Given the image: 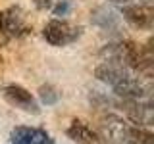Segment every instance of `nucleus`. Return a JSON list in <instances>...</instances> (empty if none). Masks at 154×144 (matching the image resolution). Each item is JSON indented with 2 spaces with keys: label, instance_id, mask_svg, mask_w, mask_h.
Masks as SVG:
<instances>
[{
  "label": "nucleus",
  "instance_id": "obj_1",
  "mask_svg": "<svg viewBox=\"0 0 154 144\" xmlns=\"http://www.w3.org/2000/svg\"><path fill=\"white\" fill-rule=\"evenodd\" d=\"M42 33H45L46 42H50L52 46H66L77 40V37L81 35V27H73L67 21H60V19H52L50 23H46Z\"/></svg>",
  "mask_w": 154,
  "mask_h": 144
},
{
  "label": "nucleus",
  "instance_id": "obj_2",
  "mask_svg": "<svg viewBox=\"0 0 154 144\" xmlns=\"http://www.w3.org/2000/svg\"><path fill=\"white\" fill-rule=\"evenodd\" d=\"M10 144H54V138L45 129L16 127L10 133Z\"/></svg>",
  "mask_w": 154,
  "mask_h": 144
},
{
  "label": "nucleus",
  "instance_id": "obj_3",
  "mask_svg": "<svg viewBox=\"0 0 154 144\" xmlns=\"http://www.w3.org/2000/svg\"><path fill=\"white\" fill-rule=\"evenodd\" d=\"M4 96L10 104L17 106V108L25 110V112H31V113H38V106L37 102L33 100V96L29 90H25L23 86L19 85H8L4 88Z\"/></svg>",
  "mask_w": 154,
  "mask_h": 144
},
{
  "label": "nucleus",
  "instance_id": "obj_4",
  "mask_svg": "<svg viewBox=\"0 0 154 144\" xmlns=\"http://www.w3.org/2000/svg\"><path fill=\"white\" fill-rule=\"evenodd\" d=\"M122 14L125 17V21H129L133 27L144 29L152 25V10L150 6H144V4H135V6H123Z\"/></svg>",
  "mask_w": 154,
  "mask_h": 144
},
{
  "label": "nucleus",
  "instance_id": "obj_5",
  "mask_svg": "<svg viewBox=\"0 0 154 144\" xmlns=\"http://www.w3.org/2000/svg\"><path fill=\"white\" fill-rule=\"evenodd\" d=\"M127 115L135 125H152L154 110L150 102H141V100H131L127 102Z\"/></svg>",
  "mask_w": 154,
  "mask_h": 144
},
{
  "label": "nucleus",
  "instance_id": "obj_6",
  "mask_svg": "<svg viewBox=\"0 0 154 144\" xmlns=\"http://www.w3.org/2000/svg\"><path fill=\"white\" fill-rule=\"evenodd\" d=\"M94 75H96V79L104 81V83H108V85H112V86L118 85V83H122L123 79H127V77H129L127 69H125L123 65H119V64H110V62L100 64V65L94 69Z\"/></svg>",
  "mask_w": 154,
  "mask_h": 144
},
{
  "label": "nucleus",
  "instance_id": "obj_7",
  "mask_svg": "<svg viewBox=\"0 0 154 144\" xmlns=\"http://www.w3.org/2000/svg\"><path fill=\"white\" fill-rule=\"evenodd\" d=\"M67 136L77 144H100L98 134L79 119H73L71 125L67 127Z\"/></svg>",
  "mask_w": 154,
  "mask_h": 144
},
{
  "label": "nucleus",
  "instance_id": "obj_8",
  "mask_svg": "<svg viewBox=\"0 0 154 144\" xmlns=\"http://www.w3.org/2000/svg\"><path fill=\"white\" fill-rule=\"evenodd\" d=\"M114 92L122 98H127V100H141L144 94H146V88H144L143 83H139L137 79H123L122 83L114 85Z\"/></svg>",
  "mask_w": 154,
  "mask_h": 144
},
{
  "label": "nucleus",
  "instance_id": "obj_9",
  "mask_svg": "<svg viewBox=\"0 0 154 144\" xmlns=\"http://www.w3.org/2000/svg\"><path fill=\"white\" fill-rule=\"evenodd\" d=\"M0 31H8L12 35L23 31V16L19 8H10L8 12L0 14Z\"/></svg>",
  "mask_w": 154,
  "mask_h": 144
},
{
  "label": "nucleus",
  "instance_id": "obj_10",
  "mask_svg": "<svg viewBox=\"0 0 154 144\" xmlns=\"http://www.w3.org/2000/svg\"><path fill=\"white\" fill-rule=\"evenodd\" d=\"M93 23L102 29H112L118 27V16L110 8H98L93 12Z\"/></svg>",
  "mask_w": 154,
  "mask_h": 144
},
{
  "label": "nucleus",
  "instance_id": "obj_11",
  "mask_svg": "<svg viewBox=\"0 0 154 144\" xmlns=\"http://www.w3.org/2000/svg\"><path fill=\"white\" fill-rule=\"evenodd\" d=\"M129 138H131L133 144H154V134L146 129L141 127H131L129 129Z\"/></svg>",
  "mask_w": 154,
  "mask_h": 144
},
{
  "label": "nucleus",
  "instance_id": "obj_12",
  "mask_svg": "<svg viewBox=\"0 0 154 144\" xmlns=\"http://www.w3.org/2000/svg\"><path fill=\"white\" fill-rule=\"evenodd\" d=\"M38 94H41V100L45 102L46 106H52L58 102V98H60V92L54 88V86L46 85V86H41V90H38Z\"/></svg>",
  "mask_w": 154,
  "mask_h": 144
},
{
  "label": "nucleus",
  "instance_id": "obj_13",
  "mask_svg": "<svg viewBox=\"0 0 154 144\" xmlns=\"http://www.w3.org/2000/svg\"><path fill=\"white\" fill-rule=\"evenodd\" d=\"M69 12V2H67V0H62L60 4H58V6L54 8V16H66V14Z\"/></svg>",
  "mask_w": 154,
  "mask_h": 144
},
{
  "label": "nucleus",
  "instance_id": "obj_14",
  "mask_svg": "<svg viewBox=\"0 0 154 144\" xmlns=\"http://www.w3.org/2000/svg\"><path fill=\"white\" fill-rule=\"evenodd\" d=\"M33 2H35V6L38 10H50L52 6H54L56 0H33Z\"/></svg>",
  "mask_w": 154,
  "mask_h": 144
}]
</instances>
